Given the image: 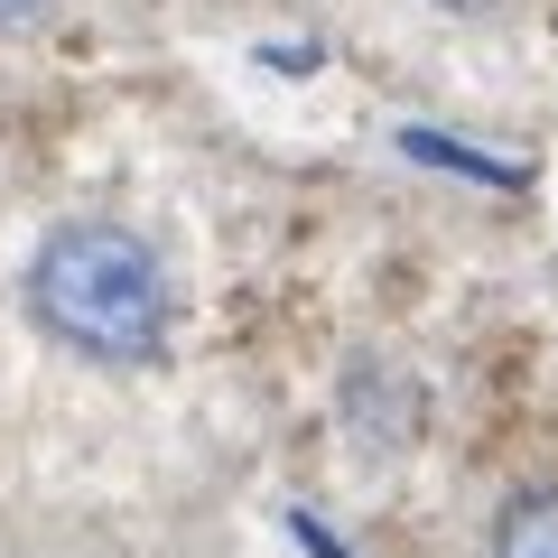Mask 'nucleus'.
Returning <instances> with one entry per match:
<instances>
[{"mask_svg":"<svg viewBox=\"0 0 558 558\" xmlns=\"http://www.w3.org/2000/svg\"><path fill=\"white\" fill-rule=\"evenodd\" d=\"M28 317L84 363H112V373H140V363L168 354V326H178V299H168L159 252L131 233V223L75 215L28 252Z\"/></svg>","mask_w":558,"mask_h":558,"instance_id":"nucleus-1","label":"nucleus"},{"mask_svg":"<svg viewBox=\"0 0 558 558\" xmlns=\"http://www.w3.org/2000/svg\"><path fill=\"white\" fill-rule=\"evenodd\" d=\"M47 10H57V0H0V28H38Z\"/></svg>","mask_w":558,"mask_h":558,"instance_id":"nucleus-3","label":"nucleus"},{"mask_svg":"<svg viewBox=\"0 0 558 558\" xmlns=\"http://www.w3.org/2000/svg\"><path fill=\"white\" fill-rule=\"evenodd\" d=\"M438 10H484V0H438Z\"/></svg>","mask_w":558,"mask_h":558,"instance_id":"nucleus-4","label":"nucleus"},{"mask_svg":"<svg viewBox=\"0 0 558 558\" xmlns=\"http://www.w3.org/2000/svg\"><path fill=\"white\" fill-rule=\"evenodd\" d=\"M494 558H558V484H521L494 512Z\"/></svg>","mask_w":558,"mask_h":558,"instance_id":"nucleus-2","label":"nucleus"}]
</instances>
